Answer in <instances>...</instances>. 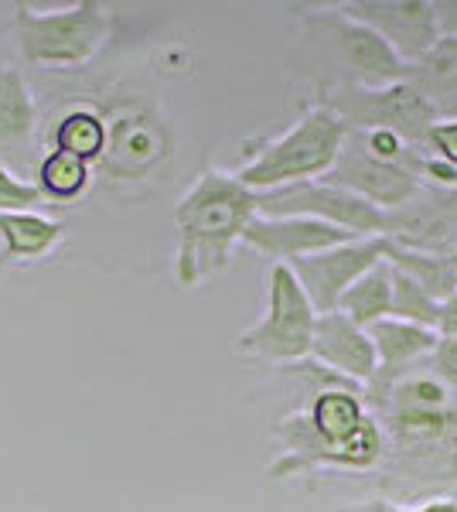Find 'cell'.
I'll list each match as a JSON object with an SVG mask.
<instances>
[{
    "mask_svg": "<svg viewBox=\"0 0 457 512\" xmlns=\"http://www.w3.org/2000/svg\"><path fill=\"white\" fill-rule=\"evenodd\" d=\"M260 216V195L229 171L205 168L174 205V284L195 291L229 270L236 246H243L249 222Z\"/></svg>",
    "mask_w": 457,
    "mask_h": 512,
    "instance_id": "1",
    "label": "cell"
},
{
    "mask_svg": "<svg viewBox=\"0 0 457 512\" xmlns=\"http://www.w3.org/2000/svg\"><path fill=\"white\" fill-rule=\"evenodd\" d=\"M348 134H352V127L345 123L342 113L331 110L328 103H318L304 110L294 127L284 130L280 137L256 144V151H249L246 161L232 175L256 195L301 185V181L328 178L338 158H342Z\"/></svg>",
    "mask_w": 457,
    "mask_h": 512,
    "instance_id": "2",
    "label": "cell"
},
{
    "mask_svg": "<svg viewBox=\"0 0 457 512\" xmlns=\"http://www.w3.org/2000/svg\"><path fill=\"white\" fill-rule=\"evenodd\" d=\"M110 28V7L99 0H79L65 11H35L24 0L14 4V38L28 65L79 69L96 59Z\"/></svg>",
    "mask_w": 457,
    "mask_h": 512,
    "instance_id": "3",
    "label": "cell"
},
{
    "mask_svg": "<svg viewBox=\"0 0 457 512\" xmlns=\"http://www.w3.org/2000/svg\"><path fill=\"white\" fill-rule=\"evenodd\" d=\"M318 308L287 263H273L267 274V308L256 325L236 338V352L277 366H297L311 359Z\"/></svg>",
    "mask_w": 457,
    "mask_h": 512,
    "instance_id": "4",
    "label": "cell"
},
{
    "mask_svg": "<svg viewBox=\"0 0 457 512\" xmlns=\"http://www.w3.org/2000/svg\"><path fill=\"white\" fill-rule=\"evenodd\" d=\"M260 216H304L318 219L328 226H338L352 236H386L389 212L379 205L365 202L362 195L348 192L328 178L301 181V185L277 188V192L260 195Z\"/></svg>",
    "mask_w": 457,
    "mask_h": 512,
    "instance_id": "5",
    "label": "cell"
},
{
    "mask_svg": "<svg viewBox=\"0 0 457 512\" xmlns=\"http://www.w3.org/2000/svg\"><path fill=\"white\" fill-rule=\"evenodd\" d=\"M331 110H338L352 130H396L400 137L410 140L413 147L420 140H427L430 127L440 120V113L423 99L410 82L389 89H359V86H342L338 96L328 99Z\"/></svg>",
    "mask_w": 457,
    "mask_h": 512,
    "instance_id": "6",
    "label": "cell"
},
{
    "mask_svg": "<svg viewBox=\"0 0 457 512\" xmlns=\"http://www.w3.org/2000/svg\"><path fill=\"white\" fill-rule=\"evenodd\" d=\"M389 260V239L386 236H365L342 243L335 250H324L304 260L290 263V270L301 280V287L311 297V304L318 308V315L338 311L342 297L352 291L359 280L376 270L379 263Z\"/></svg>",
    "mask_w": 457,
    "mask_h": 512,
    "instance_id": "7",
    "label": "cell"
},
{
    "mask_svg": "<svg viewBox=\"0 0 457 512\" xmlns=\"http://www.w3.org/2000/svg\"><path fill=\"white\" fill-rule=\"evenodd\" d=\"M342 11L376 28L403 55L406 65L420 62L447 31L444 18L437 14L440 7L430 0H355V4H342Z\"/></svg>",
    "mask_w": 457,
    "mask_h": 512,
    "instance_id": "8",
    "label": "cell"
},
{
    "mask_svg": "<svg viewBox=\"0 0 457 512\" xmlns=\"http://www.w3.org/2000/svg\"><path fill=\"white\" fill-rule=\"evenodd\" d=\"M324 21H328L331 41H335L338 59H342V65L348 69V82H352V86L389 89L410 79V65L403 62V55L396 52L376 28L348 18L342 7H338L335 14H328Z\"/></svg>",
    "mask_w": 457,
    "mask_h": 512,
    "instance_id": "9",
    "label": "cell"
},
{
    "mask_svg": "<svg viewBox=\"0 0 457 512\" xmlns=\"http://www.w3.org/2000/svg\"><path fill=\"white\" fill-rule=\"evenodd\" d=\"M386 451H389L386 424L372 414L338 448H321V444H290V448H280L277 461L270 465V478L321 475V472H372V468L382 465Z\"/></svg>",
    "mask_w": 457,
    "mask_h": 512,
    "instance_id": "10",
    "label": "cell"
},
{
    "mask_svg": "<svg viewBox=\"0 0 457 512\" xmlns=\"http://www.w3.org/2000/svg\"><path fill=\"white\" fill-rule=\"evenodd\" d=\"M352 236L338 226H328V222L318 219H304V216H256L249 222L243 246L249 250L270 256L273 263H297L304 256L324 253V250H335L342 243H352Z\"/></svg>",
    "mask_w": 457,
    "mask_h": 512,
    "instance_id": "11",
    "label": "cell"
},
{
    "mask_svg": "<svg viewBox=\"0 0 457 512\" xmlns=\"http://www.w3.org/2000/svg\"><path fill=\"white\" fill-rule=\"evenodd\" d=\"M311 362L331 369L335 376L348 379V383L369 390L379 376V355L372 345V335L348 321L342 311H328L318 315V328H314Z\"/></svg>",
    "mask_w": 457,
    "mask_h": 512,
    "instance_id": "12",
    "label": "cell"
},
{
    "mask_svg": "<svg viewBox=\"0 0 457 512\" xmlns=\"http://www.w3.org/2000/svg\"><path fill=\"white\" fill-rule=\"evenodd\" d=\"M328 181H335V185L348 188V192L362 195L365 202L379 205V209H386V212L403 209L406 202H413V198L423 192L417 171L372 161L352 134H348V144L335 164V171L328 175Z\"/></svg>",
    "mask_w": 457,
    "mask_h": 512,
    "instance_id": "13",
    "label": "cell"
},
{
    "mask_svg": "<svg viewBox=\"0 0 457 512\" xmlns=\"http://www.w3.org/2000/svg\"><path fill=\"white\" fill-rule=\"evenodd\" d=\"M372 345H376L379 355V376L376 383L365 390L372 407H379L386 400V393L400 383L403 376H410V369L423 359H434L440 335L434 328L413 325V321H400V318H386L379 325L369 328Z\"/></svg>",
    "mask_w": 457,
    "mask_h": 512,
    "instance_id": "14",
    "label": "cell"
},
{
    "mask_svg": "<svg viewBox=\"0 0 457 512\" xmlns=\"http://www.w3.org/2000/svg\"><path fill=\"white\" fill-rule=\"evenodd\" d=\"M65 243V222L41 212H0V270L52 256Z\"/></svg>",
    "mask_w": 457,
    "mask_h": 512,
    "instance_id": "15",
    "label": "cell"
},
{
    "mask_svg": "<svg viewBox=\"0 0 457 512\" xmlns=\"http://www.w3.org/2000/svg\"><path fill=\"white\" fill-rule=\"evenodd\" d=\"M406 82L434 106L440 117H454L457 113V31H447L420 62H413L410 79Z\"/></svg>",
    "mask_w": 457,
    "mask_h": 512,
    "instance_id": "16",
    "label": "cell"
},
{
    "mask_svg": "<svg viewBox=\"0 0 457 512\" xmlns=\"http://www.w3.org/2000/svg\"><path fill=\"white\" fill-rule=\"evenodd\" d=\"M38 123V106L21 69L0 65V151L18 147Z\"/></svg>",
    "mask_w": 457,
    "mask_h": 512,
    "instance_id": "17",
    "label": "cell"
},
{
    "mask_svg": "<svg viewBox=\"0 0 457 512\" xmlns=\"http://www.w3.org/2000/svg\"><path fill=\"white\" fill-rule=\"evenodd\" d=\"M393 297H396L393 263L386 260V263H379L376 270H369V274L342 297L338 311H342L348 321H355V325L369 332L372 325L393 318Z\"/></svg>",
    "mask_w": 457,
    "mask_h": 512,
    "instance_id": "18",
    "label": "cell"
},
{
    "mask_svg": "<svg viewBox=\"0 0 457 512\" xmlns=\"http://www.w3.org/2000/svg\"><path fill=\"white\" fill-rule=\"evenodd\" d=\"M52 151H65L72 158L82 161H103L106 158V147H110V127L106 120L99 117L96 110L89 106H76L69 110L62 120L55 123V134H52Z\"/></svg>",
    "mask_w": 457,
    "mask_h": 512,
    "instance_id": "19",
    "label": "cell"
},
{
    "mask_svg": "<svg viewBox=\"0 0 457 512\" xmlns=\"http://www.w3.org/2000/svg\"><path fill=\"white\" fill-rule=\"evenodd\" d=\"M389 263L396 270H403L406 277L417 280L434 301H447L451 294H457V274H454L451 253H420L389 243Z\"/></svg>",
    "mask_w": 457,
    "mask_h": 512,
    "instance_id": "20",
    "label": "cell"
},
{
    "mask_svg": "<svg viewBox=\"0 0 457 512\" xmlns=\"http://www.w3.org/2000/svg\"><path fill=\"white\" fill-rule=\"evenodd\" d=\"M35 178H38L35 185L41 188L45 198L72 202V198H79L89 188V181H93V164L72 158V154H65V151H48L45 161L38 164Z\"/></svg>",
    "mask_w": 457,
    "mask_h": 512,
    "instance_id": "21",
    "label": "cell"
},
{
    "mask_svg": "<svg viewBox=\"0 0 457 512\" xmlns=\"http://www.w3.org/2000/svg\"><path fill=\"white\" fill-rule=\"evenodd\" d=\"M161 147H164V140H151V127H147L144 120H127L123 127L116 123V134L110 137V147H106V161H113V168H116L123 158V168H127V164L144 168V164H151L157 154H161Z\"/></svg>",
    "mask_w": 457,
    "mask_h": 512,
    "instance_id": "22",
    "label": "cell"
},
{
    "mask_svg": "<svg viewBox=\"0 0 457 512\" xmlns=\"http://www.w3.org/2000/svg\"><path fill=\"white\" fill-rule=\"evenodd\" d=\"M393 280H396V297H393V318L400 321H413V325L434 328L440 321V301H434L413 277H406L403 270L393 267Z\"/></svg>",
    "mask_w": 457,
    "mask_h": 512,
    "instance_id": "23",
    "label": "cell"
},
{
    "mask_svg": "<svg viewBox=\"0 0 457 512\" xmlns=\"http://www.w3.org/2000/svg\"><path fill=\"white\" fill-rule=\"evenodd\" d=\"M41 202H45L41 188L18 178L4 161H0V212H31Z\"/></svg>",
    "mask_w": 457,
    "mask_h": 512,
    "instance_id": "24",
    "label": "cell"
},
{
    "mask_svg": "<svg viewBox=\"0 0 457 512\" xmlns=\"http://www.w3.org/2000/svg\"><path fill=\"white\" fill-rule=\"evenodd\" d=\"M345 512H457V499L454 495H437V499H423L417 506H400V502H389V499H369Z\"/></svg>",
    "mask_w": 457,
    "mask_h": 512,
    "instance_id": "25",
    "label": "cell"
},
{
    "mask_svg": "<svg viewBox=\"0 0 457 512\" xmlns=\"http://www.w3.org/2000/svg\"><path fill=\"white\" fill-rule=\"evenodd\" d=\"M427 144H430V151H434V158L457 168V117H440L434 127H430Z\"/></svg>",
    "mask_w": 457,
    "mask_h": 512,
    "instance_id": "26",
    "label": "cell"
},
{
    "mask_svg": "<svg viewBox=\"0 0 457 512\" xmlns=\"http://www.w3.org/2000/svg\"><path fill=\"white\" fill-rule=\"evenodd\" d=\"M434 369L451 390H457V338H440L434 352Z\"/></svg>",
    "mask_w": 457,
    "mask_h": 512,
    "instance_id": "27",
    "label": "cell"
},
{
    "mask_svg": "<svg viewBox=\"0 0 457 512\" xmlns=\"http://www.w3.org/2000/svg\"><path fill=\"white\" fill-rule=\"evenodd\" d=\"M437 335L440 338H457V294H451L447 301H440Z\"/></svg>",
    "mask_w": 457,
    "mask_h": 512,
    "instance_id": "28",
    "label": "cell"
},
{
    "mask_svg": "<svg viewBox=\"0 0 457 512\" xmlns=\"http://www.w3.org/2000/svg\"><path fill=\"white\" fill-rule=\"evenodd\" d=\"M430 192H434V188H430ZM434 202L444 222L451 226V233L457 236V188H451V192H434Z\"/></svg>",
    "mask_w": 457,
    "mask_h": 512,
    "instance_id": "29",
    "label": "cell"
},
{
    "mask_svg": "<svg viewBox=\"0 0 457 512\" xmlns=\"http://www.w3.org/2000/svg\"><path fill=\"white\" fill-rule=\"evenodd\" d=\"M454 117H457V113H454Z\"/></svg>",
    "mask_w": 457,
    "mask_h": 512,
    "instance_id": "30",
    "label": "cell"
}]
</instances>
